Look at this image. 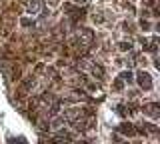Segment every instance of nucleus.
Segmentation results:
<instances>
[{"label": "nucleus", "mask_w": 160, "mask_h": 144, "mask_svg": "<svg viewBox=\"0 0 160 144\" xmlns=\"http://www.w3.org/2000/svg\"><path fill=\"white\" fill-rule=\"evenodd\" d=\"M136 78H138V84H140V88L142 90H152V78H150V74L148 72H144V70H140L136 74Z\"/></svg>", "instance_id": "nucleus-3"}, {"label": "nucleus", "mask_w": 160, "mask_h": 144, "mask_svg": "<svg viewBox=\"0 0 160 144\" xmlns=\"http://www.w3.org/2000/svg\"><path fill=\"white\" fill-rule=\"evenodd\" d=\"M120 132H124V134H128V136H132L136 130H134L132 124H120Z\"/></svg>", "instance_id": "nucleus-6"}, {"label": "nucleus", "mask_w": 160, "mask_h": 144, "mask_svg": "<svg viewBox=\"0 0 160 144\" xmlns=\"http://www.w3.org/2000/svg\"><path fill=\"white\" fill-rule=\"evenodd\" d=\"M92 40H94V34L90 32V30H86V28H82V30H78L76 34H74L70 42L76 44V46H88Z\"/></svg>", "instance_id": "nucleus-1"}, {"label": "nucleus", "mask_w": 160, "mask_h": 144, "mask_svg": "<svg viewBox=\"0 0 160 144\" xmlns=\"http://www.w3.org/2000/svg\"><path fill=\"white\" fill-rule=\"evenodd\" d=\"M130 48H132L130 44H126V42H120V50H124V52H126V50H130Z\"/></svg>", "instance_id": "nucleus-8"}, {"label": "nucleus", "mask_w": 160, "mask_h": 144, "mask_svg": "<svg viewBox=\"0 0 160 144\" xmlns=\"http://www.w3.org/2000/svg\"><path fill=\"white\" fill-rule=\"evenodd\" d=\"M122 86H124V80H122V78H116V84H114V88H116V90H122Z\"/></svg>", "instance_id": "nucleus-7"}, {"label": "nucleus", "mask_w": 160, "mask_h": 144, "mask_svg": "<svg viewBox=\"0 0 160 144\" xmlns=\"http://www.w3.org/2000/svg\"><path fill=\"white\" fill-rule=\"evenodd\" d=\"M42 8H44L42 0H28L26 2V12L32 14V16H38V14L42 12Z\"/></svg>", "instance_id": "nucleus-4"}, {"label": "nucleus", "mask_w": 160, "mask_h": 144, "mask_svg": "<svg viewBox=\"0 0 160 144\" xmlns=\"http://www.w3.org/2000/svg\"><path fill=\"white\" fill-rule=\"evenodd\" d=\"M80 68H82L84 72H90L92 76H96L98 80L104 76V70H102V66H100L98 62H94V60H82V62H80Z\"/></svg>", "instance_id": "nucleus-2"}, {"label": "nucleus", "mask_w": 160, "mask_h": 144, "mask_svg": "<svg viewBox=\"0 0 160 144\" xmlns=\"http://www.w3.org/2000/svg\"><path fill=\"white\" fill-rule=\"evenodd\" d=\"M144 112H146L150 118H154V120H156V118H158V104H148V106L144 108Z\"/></svg>", "instance_id": "nucleus-5"}, {"label": "nucleus", "mask_w": 160, "mask_h": 144, "mask_svg": "<svg viewBox=\"0 0 160 144\" xmlns=\"http://www.w3.org/2000/svg\"><path fill=\"white\" fill-rule=\"evenodd\" d=\"M72 2H76V4H84L86 0H72Z\"/></svg>", "instance_id": "nucleus-9"}]
</instances>
